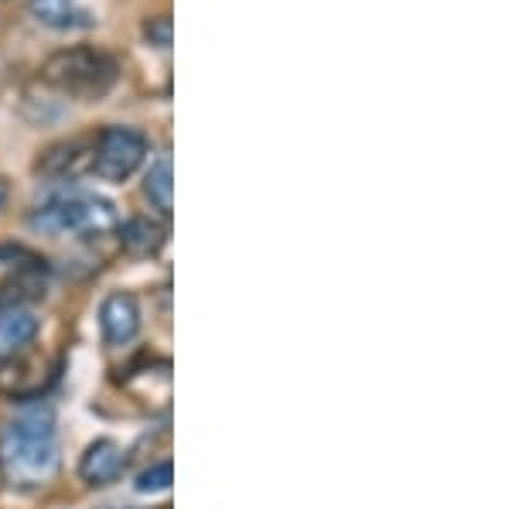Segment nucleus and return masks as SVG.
Listing matches in <instances>:
<instances>
[{
	"label": "nucleus",
	"instance_id": "f8f14e48",
	"mask_svg": "<svg viewBox=\"0 0 512 509\" xmlns=\"http://www.w3.org/2000/svg\"><path fill=\"white\" fill-rule=\"evenodd\" d=\"M171 482H175V465H171V462H158V465H151V469H144V472L137 475L134 489L144 492V496H154V492H168Z\"/></svg>",
	"mask_w": 512,
	"mask_h": 509
},
{
	"label": "nucleus",
	"instance_id": "1a4fd4ad",
	"mask_svg": "<svg viewBox=\"0 0 512 509\" xmlns=\"http://www.w3.org/2000/svg\"><path fill=\"white\" fill-rule=\"evenodd\" d=\"M120 243L134 257H151V253H158L168 243V226L151 216H134L120 226Z\"/></svg>",
	"mask_w": 512,
	"mask_h": 509
},
{
	"label": "nucleus",
	"instance_id": "f257e3e1",
	"mask_svg": "<svg viewBox=\"0 0 512 509\" xmlns=\"http://www.w3.org/2000/svg\"><path fill=\"white\" fill-rule=\"evenodd\" d=\"M41 79L52 89H59L62 96H72L79 103H96L117 86L120 62L93 45L59 48L41 65Z\"/></svg>",
	"mask_w": 512,
	"mask_h": 509
},
{
	"label": "nucleus",
	"instance_id": "ddd939ff",
	"mask_svg": "<svg viewBox=\"0 0 512 509\" xmlns=\"http://www.w3.org/2000/svg\"><path fill=\"white\" fill-rule=\"evenodd\" d=\"M144 38L151 41L154 48L168 52V48H171V18H168V14H158V18H147V21H144Z\"/></svg>",
	"mask_w": 512,
	"mask_h": 509
},
{
	"label": "nucleus",
	"instance_id": "0eeeda50",
	"mask_svg": "<svg viewBox=\"0 0 512 509\" xmlns=\"http://www.w3.org/2000/svg\"><path fill=\"white\" fill-rule=\"evenodd\" d=\"M123 469H127V451L113 438H96L79 458V475L89 486H110L120 479Z\"/></svg>",
	"mask_w": 512,
	"mask_h": 509
},
{
	"label": "nucleus",
	"instance_id": "f03ea898",
	"mask_svg": "<svg viewBox=\"0 0 512 509\" xmlns=\"http://www.w3.org/2000/svg\"><path fill=\"white\" fill-rule=\"evenodd\" d=\"M117 205L96 192H62L28 216V226L41 236H106L117 229Z\"/></svg>",
	"mask_w": 512,
	"mask_h": 509
},
{
	"label": "nucleus",
	"instance_id": "4468645a",
	"mask_svg": "<svg viewBox=\"0 0 512 509\" xmlns=\"http://www.w3.org/2000/svg\"><path fill=\"white\" fill-rule=\"evenodd\" d=\"M4 202H7V182L0 178V209H4Z\"/></svg>",
	"mask_w": 512,
	"mask_h": 509
},
{
	"label": "nucleus",
	"instance_id": "9b49d317",
	"mask_svg": "<svg viewBox=\"0 0 512 509\" xmlns=\"http://www.w3.org/2000/svg\"><path fill=\"white\" fill-rule=\"evenodd\" d=\"M28 11L45 28H69L76 18V0H31Z\"/></svg>",
	"mask_w": 512,
	"mask_h": 509
},
{
	"label": "nucleus",
	"instance_id": "423d86ee",
	"mask_svg": "<svg viewBox=\"0 0 512 509\" xmlns=\"http://www.w3.org/2000/svg\"><path fill=\"white\" fill-rule=\"evenodd\" d=\"M89 161H93V141H62L41 154L35 171L52 182H76L79 171L89 168Z\"/></svg>",
	"mask_w": 512,
	"mask_h": 509
},
{
	"label": "nucleus",
	"instance_id": "6e6552de",
	"mask_svg": "<svg viewBox=\"0 0 512 509\" xmlns=\"http://www.w3.org/2000/svg\"><path fill=\"white\" fill-rule=\"evenodd\" d=\"M41 332V318L31 308H0V359H18Z\"/></svg>",
	"mask_w": 512,
	"mask_h": 509
},
{
	"label": "nucleus",
	"instance_id": "20e7f679",
	"mask_svg": "<svg viewBox=\"0 0 512 509\" xmlns=\"http://www.w3.org/2000/svg\"><path fill=\"white\" fill-rule=\"evenodd\" d=\"M147 154H151V141L144 137V130L113 123V127H103L96 134L89 171H93L99 182L123 185L127 178L137 175L140 164L147 161Z\"/></svg>",
	"mask_w": 512,
	"mask_h": 509
},
{
	"label": "nucleus",
	"instance_id": "39448f33",
	"mask_svg": "<svg viewBox=\"0 0 512 509\" xmlns=\"http://www.w3.org/2000/svg\"><path fill=\"white\" fill-rule=\"evenodd\" d=\"M140 322H144V311H140L137 294H130V291L106 294L103 305H99V335H103V342L113 349L130 346L140 332Z\"/></svg>",
	"mask_w": 512,
	"mask_h": 509
},
{
	"label": "nucleus",
	"instance_id": "9d476101",
	"mask_svg": "<svg viewBox=\"0 0 512 509\" xmlns=\"http://www.w3.org/2000/svg\"><path fill=\"white\" fill-rule=\"evenodd\" d=\"M144 195L164 219L175 212V178H171V158H158L151 168H147Z\"/></svg>",
	"mask_w": 512,
	"mask_h": 509
},
{
	"label": "nucleus",
	"instance_id": "7ed1b4c3",
	"mask_svg": "<svg viewBox=\"0 0 512 509\" xmlns=\"http://www.w3.org/2000/svg\"><path fill=\"white\" fill-rule=\"evenodd\" d=\"M4 458L14 472L28 479H45L59 465V441H55V414L48 407H31L14 417L4 434Z\"/></svg>",
	"mask_w": 512,
	"mask_h": 509
}]
</instances>
